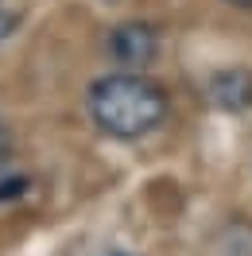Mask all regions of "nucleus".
<instances>
[{
  "label": "nucleus",
  "instance_id": "nucleus-1",
  "mask_svg": "<svg viewBox=\"0 0 252 256\" xmlns=\"http://www.w3.org/2000/svg\"><path fill=\"white\" fill-rule=\"evenodd\" d=\"M86 109L105 136L112 140H140L148 132H156L167 120V90L156 86L144 74H105L90 86Z\"/></svg>",
  "mask_w": 252,
  "mask_h": 256
},
{
  "label": "nucleus",
  "instance_id": "nucleus-2",
  "mask_svg": "<svg viewBox=\"0 0 252 256\" xmlns=\"http://www.w3.org/2000/svg\"><path fill=\"white\" fill-rule=\"evenodd\" d=\"M159 50V35L152 24H140V20H128V24H116L109 35V54L120 70H144V66L156 58Z\"/></svg>",
  "mask_w": 252,
  "mask_h": 256
},
{
  "label": "nucleus",
  "instance_id": "nucleus-3",
  "mask_svg": "<svg viewBox=\"0 0 252 256\" xmlns=\"http://www.w3.org/2000/svg\"><path fill=\"white\" fill-rule=\"evenodd\" d=\"M210 105L221 112H248L252 109V70L244 66H225L206 82Z\"/></svg>",
  "mask_w": 252,
  "mask_h": 256
},
{
  "label": "nucleus",
  "instance_id": "nucleus-4",
  "mask_svg": "<svg viewBox=\"0 0 252 256\" xmlns=\"http://www.w3.org/2000/svg\"><path fill=\"white\" fill-rule=\"evenodd\" d=\"M28 190V178H4L0 182V202H12L16 194H24Z\"/></svg>",
  "mask_w": 252,
  "mask_h": 256
},
{
  "label": "nucleus",
  "instance_id": "nucleus-5",
  "mask_svg": "<svg viewBox=\"0 0 252 256\" xmlns=\"http://www.w3.org/2000/svg\"><path fill=\"white\" fill-rule=\"evenodd\" d=\"M16 24H20L16 12H4V8H0V43H4V39H8L12 32H16Z\"/></svg>",
  "mask_w": 252,
  "mask_h": 256
},
{
  "label": "nucleus",
  "instance_id": "nucleus-6",
  "mask_svg": "<svg viewBox=\"0 0 252 256\" xmlns=\"http://www.w3.org/2000/svg\"><path fill=\"white\" fill-rule=\"evenodd\" d=\"M8 160H12V136H8V128L0 124V171L8 167Z\"/></svg>",
  "mask_w": 252,
  "mask_h": 256
},
{
  "label": "nucleus",
  "instance_id": "nucleus-7",
  "mask_svg": "<svg viewBox=\"0 0 252 256\" xmlns=\"http://www.w3.org/2000/svg\"><path fill=\"white\" fill-rule=\"evenodd\" d=\"M225 4H233V8H240V12H252V0H225Z\"/></svg>",
  "mask_w": 252,
  "mask_h": 256
},
{
  "label": "nucleus",
  "instance_id": "nucleus-8",
  "mask_svg": "<svg viewBox=\"0 0 252 256\" xmlns=\"http://www.w3.org/2000/svg\"><path fill=\"white\" fill-rule=\"evenodd\" d=\"M112 256H128V252H112Z\"/></svg>",
  "mask_w": 252,
  "mask_h": 256
}]
</instances>
